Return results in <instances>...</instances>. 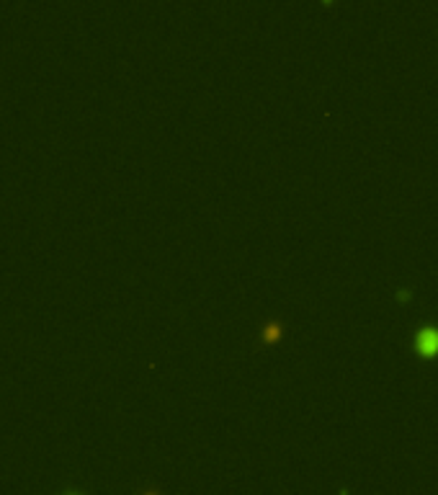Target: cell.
<instances>
[{
  "label": "cell",
  "instance_id": "obj_1",
  "mask_svg": "<svg viewBox=\"0 0 438 495\" xmlns=\"http://www.w3.org/2000/svg\"><path fill=\"white\" fill-rule=\"evenodd\" d=\"M415 351L430 359V356H436L438 353V330L436 327H423L418 330V336H415Z\"/></svg>",
  "mask_w": 438,
  "mask_h": 495
}]
</instances>
